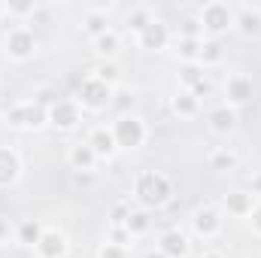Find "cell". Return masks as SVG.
Here are the masks:
<instances>
[{
	"label": "cell",
	"instance_id": "6da1fadb",
	"mask_svg": "<svg viewBox=\"0 0 261 258\" xmlns=\"http://www.w3.org/2000/svg\"><path fill=\"white\" fill-rule=\"evenodd\" d=\"M137 194L146 207H161V203L170 200V183H167V176H161L155 170H146L137 179Z\"/></svg>",
	"mask_w": 261,
	"mask_h": 258
},
{
	"label": "cell",
	"instance_id": "7a4b0ae2",
	"mask_svg": "<svg viewBox=\"0 0 261 258\" xmlns=\"http://www.w3.org/2000/svg\"><path fill=\"white\" fill-rule=\"evenodd\" d=\"M113 137H116V143L119 146H140L143 143V125H140V119H134V116H125V119H119L116 122V131H113Z\"/></svg>",
	"mask_w": 261,
	"mask_h": 258
},
{
	"label": "cell",
	"instance_id": "3957f363",
	"mask_svg": "<svg viewBox=\"0 0 261 258\" xmlns=\"http://www.w3.org/2000/svg\"><path fill=\"white\" fill-rule=\"evenodd\" d=\"M79 97L88 104V107H107L110 104V97H113V91H110V85L107 82H100V79H88V82H82V88H79Z\"/></svg>",
	"mask_w": 261,
	"mask_h": 258
},
{
	"label": "cell",
	"instance_id": "277c9868",
	"mask_svg": "<svg viewBox=\"0 0 261 258\" xmlns=\"http://www.w3.org/2000/svg\"><path fill=\"white\" fill-rule=\"evenodd\" d=\"M228 24H231V9H228L225 3H210V6H203V28H206V31L219 34V31H225Z\"/></svg>",
	"mask_w": 261,
	"mask_h": 258
},
{
	"label": "cell",
	"instance_id": "5b68a950",
	"mask_svg": "<svg viewBox=\"0 0 261 258\" xmlns=\"http://www.w3.org/2000/svg\"><path fill=\"white\" fill-rule=\"evenodd\" d=\"M140 43H143V49H161L167 43V28L161 21H149L140 31Z\"/></svg>",
	"mask_w": 261,
	"mask_h": 258
},
{
	"label": "cell",
	"instance_id": "8992f818",
	"mask_svg": "<svg viewBox=\"0 0 261 258\" xmlns=\"http://www.w3.org/2000/svg\"><path fill=\"white\" fill-rule=\"evenodd\" d=\"M186 249H189L186 234H179V231H167V234L161 237V252H164L167 258H182L186 255Z\"/></svg>",
	"mask_w": 261,
	"mask_h": 258
},
{
	"label": "cell",
	"instance_id": "52a82bcc",
	"mask_svg": "<svg viewBox=\"0 0 261 258\" xmlns=\"http://www.w3.org/2000/svg\"><path fill=\"white\" fill-rule=\"evenodd\" d=\"M9 122H12V125H21V128H24V125H34V128H37V125H43V107H40V104H34V107H18V110L9 113Z\"/></svg>",
	"mask_w": 261,
	"mask_h": 258
},
{
	"label": "cell",
	"instance_id": "ba28073f",
	"mask_svg": "<svg viewBox=\"0 0 261 258\" xmlns=\"http://www.w3.org/2000/svg\"><path fill=\"white\" fill-rule=\"evenodd\" d=\"M76 122H79L76 107L67 104V100H55V107H52V125H58V128H73Z\"/></svg>",
	"mask_w": 261,
	"mask_h": 258
},
{
	"label": "cell",
	"instance_id": "9c48e42d",
	"mask_svg": "<svg viewBox=\"0 0 261 258\" xmlns=\"http://www.w3.org/2000/svg\"><path fill=\"white\" fill-rule=\"evenodd\" d=\"M228 97H231L234 104H246V100L252 97V79H246V76H231V79H228Z\"/></svg>",
	"mask_w": 261,
	"mask_h": 258
},
{
	"label": "cell",
	"instance_id": "30bf717a",
	"mask_svg": "<svg viewBox=\"0 0 261 258\" xmlns=\"http://www.w3.org/2000/svg\"><path fill=\"white\" fill-rule=\"evenodd\" d=\"M40 252H43V258H58V255H64V237L58 234V231H46L43 237H40Z\"/></svg>",
	"mask_w": 261,
	"mask_h": 258
},
{
	"label": "cell",
	"instance_id": "8fae6325",
	"mask_svg": "<svg viewBox=\"0 0 261 258\" xmlns=\"http://www.w3.org/2000/svg\"><path fill=\"white\" fill-rule=\"evenodd\" d=\"M18 176V158L9 149H0V186H9Z\"/></svg>",
	"mask_w": 261,
	"mask_h": 258
},
{
	"label": "cell",
	"instance_id": "7c38bea8",
	"mask_svg": "<svg viewBox=\"0 0 261 258\" xmlns=\"http://www.w3.org/2000/svg\"><path fill=\"white\" fill-rule=\"evenodd\" d=\"M31 49H34V37H31L28 31H15V34H9V52H12L15 58L31 55Z\"/></svg>",
	"mask_w": 261,
	"mask_h": 258
},
{
	"label": "cell",
	"instance_id": "4fadbf2b",
	"mask_svg": "<svg viewBox=\"0 0 261 258\" xmlns=\"http://www.w3.org/2000/svg\"><path fill=\"white\" fill-rule=\"evenodd\" d=\"M88 146H91V152H97V155H113V149H116V137L107 134V131H94L91 140H88Z\"/></svg>",
	"mask_w": 261,
	"mask_h": 258
},
{
	"label": "cell",
	"instance_id": "5bb4252c",
	"mask_svg": "<svg viewBox=\"0 0 261 258\" xmlns=\"http://www.w3.org/2000/svg\"><path fill=\"white\" fill-rule=\"evenodd\" d=\"M195 228L200 231V234H216L219 231V216L213 213V210H197L195 213Z\"/></svg>",
	"mask_w": 261,
	"mask_h": 258
},
{
	"label": "cell",
	"instance_id": "9a60e30c",
	"mask_svg": "<svg viewBox=\"0 0 261 258\" xmlns=\"http://www.w3.org/2000/svg\"><path fill=\"white\" fill-rule=\"evenodd\" d=\"M225 203H228V210L231 213H252V194H246V192H231L228 197H225Z\"/></svg>",
	"mask_w": 261,
	"mask_h": 258
},
{
	"label": "cell",
	"instance_id": "2e32d148",
	"mask_svg": "<svg viewBox=\"0 0 261 258\" xmlns=\"http://www.w3.org/2000/svg\"><path fill=\"white\" fill-rule=\"evenodd\" d=\"M210 122H213V128L216 131H231L234 128V122H237V116H234L231 110H216V113L210 116Z\"/></svg>",
	"mask_w": 261,
	"mask_h": 258
},
{
	"label": "cell",
	"instance_id": "e0dca14e",
	"mask_svg": "<svg viewBox=\"0 0 261 258\" xmlns=\"http://www.w3.org/2000/svg\"><path fill=\"white\" fill-rule=\"evenodd\" d=\"M70 161H73L76 167H91V161H94L91 146H76V149L70 152Z\"/></svg>",
	"mask_w": 261,
	"mask_h": 258
},
{
	"label": "cell",
	"instance_id": "ac0fdd59",
	"mask_svg": "<svg viewBox=\"0 0 261 258\" xmlns=\"http://www.w3.org/2000/svg\"><path fill=\"white\" fill-rule=\"evenodd\" d=\"M116 49H119V40H116L113 34H100V37H97V52H100V55L110 58V55H116Z\"/></svg>",
	"mask_w": 261,
	"mask_h": 258
},
{
	"label": "cell",
	"instance_id": "d6986e66",
	"mask_svg": "<svg viewBox=\"0 0 261 258\" xmlns=\"http://www.w3.org/2000/svg\"><path fill=\"white\" fill-rule=\"evenodd\" d=\"M128 231L130 234H143L146 228H149V219H146V213H128Z\"/></svg>",
	"mask_w": 261,
	"mask_h": 258
},
{
	"label": "cell",
	"instance_id": "ffe728a7",
	"mask_svg": "<svg viewBox=\"0 0 261 258\" xmlns=\"http://www.w3.org/2000/svg\"><path fill=\"white\" fill-rule=\"evenodd\" d=\"M40 237H43V231H40L37 222H24L21 225V240L24 243H40Z\"/></svg>",
	"mask_w": 261,
	"mask_h": 258
},
{
	"label": "cell",
	"instance_id": "44dd1931",
	"mask_svg": "<svg viewBox=\"0 0 261 258\" xmlns=\"http://www.w3.org/2000/svg\"><path fill=\"white\" fill-rule=\"evenodd\" d=\"M213 167H216V170H231V167H234V155L216 152V155H213Z\"/></svg>",
	"mask_w": 261,
	"mask_h": 258
},
{
	"label": "cell",
	"instance_id": "7402d4cb",
	"mask_svg": "<svg viewBox=\"0 0 261 258\" xmlns=\"http://www.w3.org/2000/svg\"><path fill=\"white\" fill-rule=\"evenodd\" d=\"M179 55H182V58H197V55H200V43H197V40H182V43H179Z\"/></svg>",
	"mask_w": 261,
	"mask_h": 258
},
{
	"label": "cell",
	"instance_id": "603a6c76",
	"mask_svg": "<svg viewBox=\"0 0 261 258\" xmlns=\"http://www.w3.org/2000/svg\"><path fill=\"white\" fill-rule=\"evenodd\" d=\"M240 24H243V31H246V34H255V31L261 28V18L255 15V12H246V15L240 18Z\"/></svg>",
	"mask_w": 261,
	"mask_h": 258
},
{
	"label": "cell",
	"instance_id": "cb8c5ba5",
	"mask_svg": "<svg viewBox=\"0 0 261 258\" xmlns=\"http://www.w3.org/2000/svg\"><path fill=\"white\" fill-rule=\"evenodd\" d=\"M128 24H130V28H137V31H143V28L149 24V18H146V12H143V9H134V12L128 15Z\"/></svg>",
	"mask_w": 261,
	"mask_h": 258
},
{
	"label": "cell",
	"instance_id": "d4e9b609",
	"mask_svg": "<svg viewBox=\"0 0 261 258\" xmlns=\"http://www.w3.org/2000/svg\"><path fill=\"white\" fill-rule=\"evenodd\" d=\"M219 55H222V52H219V46H216V43L200 46V58H203V61H219Z\"/></svg>",
	"mask_w": 261,
	"mask_h": 258
},
{
	"label": "cell",
	"instance_id": "484cf974",
	"mask_svg": "<svg viewBox=\"0 0 261 258\" xmlns=\"http://www.w3.org/2000/svg\"><path fill=\"white\" fill-rule=\"evenodd\" d=\"M176 113H186V116H192V113H195V100H192L189 94L176 97Z\"/></svg>",
	"mask_w": 261,
	"mask_h": 258
},
{
	"label": "cell",
	"instance_id": "4316f807",
	"mask_svg": "<svg viewBox=\"0 0 261 258\" xmlns=\"http://www.w3.org/2000/svg\"><path fill=\"white\" fill-rule=\"evenodd\" d=\"M97 73H100V82H107V85H110V82H113V79L119 76V70H116L113 64H103L100 70H97Z\"/></svg>",
	"mask_w": 261,
	"mask_h": 258
},
{
	"label": "cell",
	"instance_id": "83f0119b",
	"mask_svg": "<svg viewBox=\"0 0 261 258\" xmlns=\"http://www.w3.org/2000/svg\"><path fill=\"white\" fill-rule=\"evenodd\" d=\"M182 82L197 85V82H200V70H197V67H186V70H182Z\"/></svg>",
	"mask_w": 261,
	"mask_h": 258
},
{
	"label": "cell",
	"instance_id": "f1b7e54d",
	"mask_svg": "<svg viewBox=\"0 0 261 258\" xmlns=\"http://www.w3.org/2000/svg\"><path fill=\"white\" fill-rule=\"evenodd\" d=\"M100 258H125V252H122V246H113L110 243V246L100 249Z\"/></svg>",
	"mask_w": 261,
	"mask_h": 258
},
{
	"label": "cell",
	"instance_id": "f546056e",
	"mask_svg": "<svg viewBox=\"0 0 261 258\" xmlns=\"http://www.w3.org/2000/svg\"><path fill=\"white\" fill-rule=\"evenodd\" d=\"M103 28H107V21H103L100 15H91V18H88V31H94V34H103Z\"/></svg>",
	"mask_w": 261,
	"mask_h": 258
},
{
	"label": "cell",
	"instance_id": "4dcf8cb0",
	"mask_svg": "<svg viewBox=\"0 0 261 258\" xmlns=\"http://www.w3.org/2000/svg\"><path fill=\"white\" fill-rule=\"evenodd\" d=\"M182 34H186V40H195V34H197V21H186V24H182Z\"/></svg>",
	"mask_w": 261,
	"mask_h": 258
},
{
	"label": "cell",
	"instance_id": "1f68e13d",
	"mask_svg": "<svg viewBox=\"0 0 261 258\" xmlns=\"http://www.w3.org/2000/svg\"><path fill=\"white\" fill-rule=\"evenodd\" d=\"M195 94H210V82H203V79H200V82L195 85Z\"/></svg>",
	"mask_w": 261,
	"mask_h": 258
},
{
	"label": "cell",
	"instance_id": "d6a6232c",
	"mask_svg": "<svg viewBox=\"0 0 261 258\" xmlns=\"http://www.w3.org/2000/svg\"><path fill=\"white\" fill-rule=\"evenodd\" d=\"M252 225H255V231L261 234V207L255 210V213H252Z\"/></svg>",
	"mask_w": 261,
	"mask_h": 258
},
{
	"label": "cell",
	"instance_id": "836d02e7",
	"mask_svg": "<svg viewBox=\"0 0 261 258\" xmlns=\"http://www.w3.org/2000/svg\"><path fill=\"white\" fill-rule=\"evenodd\" d=\"M113 216H116V222H125V219H128V210H122V207H119Z\"/></svg>",
	"mask_w": 261,
	"mask_h": 258
},
{
	"label": "cell",
	"instance_id": "e575fe53",
	"mask_svg": "<svg viewBox=\"0 0 261 258\" xmlns=\"http://www.w3.org/2000/svg\"><path fill=\"white\" fill-rule=\"evenodd\" d=\"M12 9H15V12H28V9H31V3H15Z\"/></svg>",
	"mask_w": 261,
	"mask_h": 258
},
{
	"label": "cell",
	"instance_id": "d590c367",
	"mask_svg": "<svg viewBox=\"0 0 261 258\" xmlns=\"http://www.w3.org/2000/svg\"><path fill=\"white\" fill-rule=\"evenodd\" d=\"M3 234H6V222H0V237H3Z\"/></svg>",
	"mask_w": 261,
	"mask_h": 258
},
{
	"label": "cell",
	"instance_id": "8d00e7d4",
	"mask_svg": "<svg viewBox=\"0 0 261 258\" xmlns=\"http://www.w3.org/2000/svg\"><path fill=\"white\" fill-rule=\"evenodd\" d=\"M146 258H167V255H164V252H158V255H155V252H152V255H146Z\"/></svg>",
	"mask_w": 261,
	"mask_h": 258
},
{
	"label": "cell",
	"instance_id": "74e56055",
	"mask_svg": "<svg viewBox=\"0 0 261 258\" xmlns=\"http://www.w3.org/2000/svg\"><path fill=\"white\" fill-rule=\"evenodd\" d=\"M203 258H219V255H203Z\"/></svg>",
	"mask_w": 261,
	"mask_h": 258
},
{
	"label": "cell",
	"instance_id": "f35d334b",
	"mask_svg": "<svg viewBox=\"0 0 261 258\" xmlns=\"http://www.w3.org/2000/svg\"><path fill=\"white\" fill-rule=\"evenodd\" d=\"M0 9H3V6H0Z\"/></svg>",
	"mask_w": 261,
	"mask_h": 258
}]
</instances>
